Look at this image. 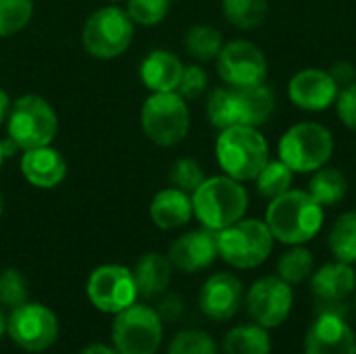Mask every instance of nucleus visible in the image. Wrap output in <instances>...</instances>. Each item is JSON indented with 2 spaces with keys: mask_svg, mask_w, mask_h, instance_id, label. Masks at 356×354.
<instances>
[{
  "mask_svg": "<svg viewBox=\"0 0 356 354\" xmlns=\"http://www.w3.org/2000/svg\"><path fill=\"white\" fill-rule=\"evenodd\" d=\"M325 211L307 190H288L286 194L269 200L265 223L275 242L286 246L307 244L323 230Z\"/></svg>",
  "mask_w": 356,
  "mask_h": 354,
  "instance_id": "f257e3e1",
  "label": "nucleus"
},
{
  "mask_svg": "<svg viewBox=\"0 0 356 354\" xmlns=\"http://www.w3.org/2000/svg\"><path fill=\"white\" fill-rule=\"evenodd\" d=\"M248 192L242 182L229 175H213L207 177L192 192V209L194 217L202 227L221 232L236 221L244 219L248 211Z\"/></svg>",
  "mask_w": 356,
  "mask_h": 354,
  "instance_id": "f03ea898",
  "label": "nucleus"
},
{
  "mask_svg": "<svg viewBox=\"0 0 356 354\" xmlns=\"http://www.w3.org/2000/svg\"><path fill=\"white\" fill-rule=\"evenodd\" d=\"M215 156L223 173L242 184L254 182L271 159L267 138L259 127L250 125H232L221 129L215 142Z\"/></svg>",
  "mask_w": 356,
  "mask_h": 354,
  "instance_id": "7ed1b4c3",
  "label": "nucleus"
},
{
  "mask_svg": "<svg viewBox=\"0 0 356 354\" xmlns=\"http://www.w3.org/2000/svg\"><path fill=\"white\" fill-rule=\"evenodd\" d=\"M334 134L317 121H300L288 127L280 142L277 152L294 173H313L330 163L334 156Z\"/></svg>",
  "mask_w": 356,
  "mask_h": 354,
  "instance_id": "20e7f679",
  "label": "nucleus"
},
{
  "mask_svg": "<svg viewBox=\"0 0 356 354\" xmlns=\"http://www.w3.org/2000/svg\"><path fill=\"white\" fill-rule=\"evenodd\" d=\"M275 238L265 219H240L234 225L217 232L219 257L236 269L261 267L273 252Z\"/></svg>",
  "mask_w": 356,
  "mask_h": 354,
  "instance_id": "39448f33",
  "label": "nucleus"
},
{
  "mask_svg": "<svg viewBox=\"0 0 356 354\" xmlns=\"http://www.w3.org/2000/svg\"><path fill=\"white\" fill-rule=\"evenodd\" d=\"M6 119L8 140H13L21 150L48 146L58 131V119L54 108L38 94H25L10 102Z\"/></svg>",
  "mask_w": 356,
  "mask_h": 354,
  "instance_id": "423d86ee",
  "label": "nucleus"
},
{
  "mask_svg": "<svg viewBox=\"0 0 356 354\" xmlns=\"http://www.w3.org/2000/svg\"><path fill=\"white\" fill-rule=\"evenodd\" d=\"M144 136L159 146H175L190 131V108L179 92H152L142 106Z\"/></svg>",
  "mask_w": 356,
  "mask_h": 354,
  "instance_id": "0eeeda50",
  "label": "nucleus"
},
{
  "mask_svg": "<svg viewBox=\"0 0 356 354\" xmlns=\"http://www.w3.org/2000/svg\"><path fill=\"white\" fill-rule=\"evenodd\" d=\"M111 340L119 354H156L163 342V319L156 309L134 303L115 315Z\"/></svg>",
  "mask_w": 356,
  "mask_h": 354,
  "instance_id": "6e6552de",
  "label": "nucleus"
},
{
  "mask_svg": "<svg viewBox=\"0 0 356 354\" xmlns=\"http://www.w3.org/2000/svg\"><path fill=\"white\" fill-rule=\"evenodd\" d=\"M134 40V21L119 6H102L94 10L81 29L83 48L96 58L121 56Z\"/></svg>",
  "mask_w": 356,
  "mask_h": 354,
  "instance_id": "1a4fd4ad",
  "label": "nucleus"
},
{
  "mask_svg": "<svg viewBox=\"0 0 356 354\" xmlns=\"http://www.w3.org/2000/svg\"><path fill=\"white\" fill-rule=\"evenodd\" d=\"M6 334L21 351L44 353L58 338V319L48 307L25 303L6 317Z\"/></svg>",
  "mask_w": 356,
  "mask_h": 354,
  "instance_id": "9d476101",
  "label": "nucleus"
},
{
  "mask_svg": "<svg viewBox=\"0 0 356 354\" xmlns=\"http://www.w3.org/2000/svg\"><path fill=\"white\" fill-rule=\"evenodd\" d=\"M86 294L90 303L102 311L117 315L138 300V286L134 271L123 265H100L96 267L86 284Z\"/></svg>",
  "mask_w": 356,
  "mask_h": 354,
  "instance_id": "9b49d317",
  "label": "nucleus"
},
{
  "mask_svg": "<svg viewBox=\"0 0 356 354\" xmlns=\"http://www.w3.org/2000/svg\"><path fill=\"white\" fill-rule=\"evenodd\" d=\"M217 61V73L232 88L257 86L267 81L269 63L265 52L250 40H232L223 44Z\"/></svg>",
  "mask_w": 356,
  "mask_h": 354,
  "instance_id": "f8f14e48",
  "label": "nucleus"
},
{
  "mask_svg": "<svg viewBox=\"0 0 356 354\" xmlns=\"http://www.w3.org/2000/svg\"><path fill=\"white\" fill-rule=\"evenodd\" d=\"M244 305L254 323L273 330L288 321L294 307V292L282 277L265 275L248 288Z\"/></svg>",
  "mask_w": 356,
  "mask_h": 354,
  "instance_id": "ddd939ff",
  "label": "nucleus"
},
{
  "mask_svg": "<svg viewBox=\"0 0 356 354\" xmlns=\"http://www.w3.org/2000/svg\"><path fill=\"white\" fill-rule=\"evenodd\" d=\"M309 282L315 294L317 313H336L348 317V298L356 292V271L353 265L334 259L332 263L315 269Z\"/></svg>",
  "mask_w": 356,
  "mask_h": 354,
  "instance_id": "4468645a",
  "label": "nucleus"
},
{
  "mask_svg": "<svg viewBox=\"0 0 356 354\" xmlns=\"http://www.w3.org/2000/svg\"><path fill=\"white\" fill-rule=\"evenodd\" d=\"M340 86L334 81L327 69L307 67L292 75L288 81L290 102L307 113H321L336 104Z\"/></svg>",
  "mask_w": 356,
  "mask_h": 354,
  "instance_id": "2eb2a0df",
  "label": "nucleus"
},
{
  "mask_svg": "<svg viewBox=\"0 0 356 354\" xmlns=\"http://www.w3.org/2000/svg\"><path fill=\"white\" fill-rule=\"evenodd\" d=\"M244 284L229 271L211 275L198 294L200 311L213 321H229L244 305Z\"/></svg>",
  "mask_w": 356,
  "mask_h": 354,
  "instance_id": "dca6fc26",
  "label": "nucleus"
},
{
  "mask_svg": "<svg viewBox=\"0 0 356 354\" xmlns=\"http://www.w3.org/2000/svg\"><path fill=\"white\" fill-rule=\"evenodd\" d=\"M336 313H317L305 338V354H356V334Z\"/></svg>",
  "mask_w": 356,
  "mask_h": 354,
  "instance_id": "f3484780",
  "label": "nucleus"
},
{
  "mask_svg": "<svg viewBox=\"0 0 356 354\" xmlns=\"http://www.w3.org/2000/svg\"><path fill=\"white\" fill-rule=\"evenodd\" d=\"M169 261L173 269L184 273H196L215 263L219 257L217 232L213 230H192L179 236L169 248Z\"/></svg>",
  "mask_w": 356,
  "mask_h": 354,
  "instance_id": "a211bd4d",
  "label": "nucleus"
},
{
  "mask_svg": "<svg viewBox=\"0 0 356 354\" xmlns=\"http://www.w3.org/2000/svg\"><path fill=\"white\" fill-rule=\"evenodd\" d=\"M234 94V117L236 125H250L261 127L265 125L277 106V96L271 86L257 83L244 88H232Z\"/></svg>",
  "mask_w": 356,
  "mask_h": 354,
  "instance_id": "6ab92c4d",
  "label": "nucleus"
},
{
  "mask_svg": "<svg viewBox=\"0 0 356 354\" xmlns=\"http://www.w3.org/2000/svg\"><path fill=\"white\" fill-rule=\"evenodd\" d=\"M21 173L31 186L40 190H52L67 177V161L50 144L40 148H29L23 150Z\"/></svg>",
  "mask_w": 356,
  "mask_h": 354,
  "instance_id": "aec40b11",
  "label": "nucleus"
},
{
  "mask_svg": "<svg viewBox=\"0 0 356 354\" xmlns=\"http://www.w3.org/2000/svg\"><path fill=\"white\" fill-rule=\"evenodd\" d=\"M184 63L171 50H152L140 65V79L150 92H177Z\"/></svg>",
  "mask_w": 356,
  "mask_h": 354,
  "instance_id": "412c9836",
  "label": "nucleus"
},
{
  "mask_svg": "<svg viewBox=\"0 0 356 354\" xmlns=\"http://www.w3.org/2000/svg\"><path fill=\"white\" fill-rule=\"evenodd\" d=\"M194 217L192 194L179 188H165L154 194L150 202V219L161 230L184 227Z\"/></svg>",
  "mask_w": 356,
  "mask_h": 354,
  "instance_id": "4be33fe9",
  "label": "nucleus"
},
{
  "mask_svg": "<svg viewBox=\"0 0 356 354\" xmlns=\"http://www.w3.org/2000/svg\"><path fill=\"white\" fill-rule=\"evenodd\" d=\"M171 273H173V265L167 255L161 252L142 255L134 267L138 294L144 298H154L165 294L171 284Z\"/></svg>",
  "mask_w": 356,
  "mask_h": 354,
  "instance_id": "5701e85b",
  "label": "nucleus"
},
{
  "mask_svg": "<svg viewBox=\"0 0 356 354\" xmlns=\"http://www.w3.org/2000/svg\"><path fill=\"white\" fill-rule=\"evenodd\" d=\"M225 354H271L269 330L259 323H240L223 338Z\"/></svg>",
  "mask_w": 356,
  "mask_h": 354,
  "instance_id": "b1692460",
  "label": "nucleus"
},
{
  "mask_svg": "<svg viewBox=\"0 0 356 354\" xmlns=\"http://www.w3.org/2000/svg\"><path fill=\"white\" fill-rule=\"evenodd\" d=\"M323 209L325 207H336L342 202L348 194V179L338 167H321L311 173L309 190H307Z\"/></svg>",
  "mask_w": 356,
  "mask_h": 354,
  "instance_id": "393cba45",
  "label": "nucleus"
},
{
  "mask_svg": "<svg viewBox=\"0 0 356 354\" xmlns=\"http://www.w3.org/2000/svg\"><path fill=\"white\" fill-rule=\"evenodd\" d=\"M327 246L336 261L355 265L356 263V211L342 213L327 234Z\"/></svg>",
  "mask_w": 356,
  "mask_h": 354,
  "instance_id": "a878e982",
  "label": "nucleus"
},
{
  "mask_svg": "<svg viewBox=\"0 0 356 354\" xmlns=\"http://www.w3.org/2000/svg\"><path fill=\"white\" fill-rule=\"evenodd\" d=\"M221 10L229 25L242 31H252V29H259L267 21L269 2L267 0H223Z\"/></svg>",
  "mask_w": 356,
  "mask_h": 354,
  "instance_id": "bb28decb",
  "label": "nucleus"
},
{
  "mask_svg": "<svg viewBox=\"0 0 356 354\" xmlns=\"http://www.w3.org/2000/svg\"><path fill=\"white\" fill-rule=\"evenodd\" d=\"M223 33L213 27V25H204V23H198V25H192L186 35H184V46H186V52L200 61V63H207V61H215L223 48Z\"/></svg>",
  "mask_w": 356,
  "mask_h": 354,
  "instance_id": "cd10ccee",
  "label": "nucleus"
},
{
  "mask_svg": "<svg viewBox=\"0 0 356 354\" xmlns=\"http://www.w3.org/2000/svg\"><path fill=\"white\" fill-rule=\"evenodd\" d=\"M315 271V257L305 246H290L277 261V277H282L290 286H300L311 280Z\"/></svg>",
  "mask_w": 356,
  "mask_h": 354,
  "instance_id": "c85d7f7f",
  "label": "nucleus"
},
{
  "mask_svg": "<svg viewBox=\"0 0 356 354\" xmlns=\"http://www.w3.org/2000/svg\"><path fill=\"white\" fill-rule=\"evenodd\" d=\"M254 184H257V192L263 198L273 200L286 194L288 190H292L294 171L282 159H269L267 165L261 169V173L254 177Z\"/></svg>",
  "mask_w": 356,
  "mask_h": 354,
  "instance_id": "c756f323",
  "label": "nucleus"
},
{
  "mask_svg": "<svg viewBox=\"0 0 356 354\" xmlns=\"http://www.w3.org/2000/svg\"><path fill=\"white\" fill-rule=\"evenodd\" d=\"M207 117H209V123L213 127H217L219 131L236 125L232 86H219V88L211 90V94L207 98Z\"/></svg>",
  "mask_w": 356,
  "mask_h": 354,
  "instance_id": "7c9ffc66",
  "label": "nucleus"
},
{
  "mask_svg": "<svg viewBox=\"0 0 356 354\" xmlns=\"http://www.w3.org/2000/svg\"><path fill=\"white\" fill-rule=\"evenodd\" d=\"M33 17V0H0V38H8Z\"/></svg>",
  "mask_w": 356,
  "mask_h": 354,
  "instance_id": "2f4dec72",
  "label": "nucleus"
},
{
  "mask_svg": "<svg viewBox=\"0 0 356 354\" xmlns=\"http://www.w3.org/2000/svg\"><path fill=\"white\" fill-rule=\"evenodd\" d=\"M167 354H217V344L207 332L184 330L169 342Z\"/></svg>",
  "mask_w": 356,
  "mask_h": 354,
  "instance_id": "473e14b6",
  "label": "nucleus"
},
{
  "mask_svg": "<svg viewBox=\"0 0 356 354\" xmlns=\"http://www.w3.org/2000/svg\"><path fill=\"white\" fill-rule=\"evenodd\" d=\"M29 296V286L25 275L19 269H4L0 273V305L10 311L25 305Z\"/></svg>",
  "mask_w": 356,
  "mask_h": 354,
  "instance_id": "72a5a7b5",
  "label": "nucleus"
},
{
  "mask_svg": "<svg viewBox=\"0 0 356 354\" xmlns=\"http://www.w3.org/2000/svg\"><path fill=\"white\" fill-rule=\"evenodd\" d=\"M171 0H127V15L134 23L152 27L159 25L169 13Z\"/></svg>",
  "mask_w": 356,
  "mask_h": 354,
  "instance_id": "f704fd0d",
  "label": "nucleus"
},
{
  "mask_svg": "<svg viewBox=\"0 0 356 354\" xmlns=\"http://www.w3.org/2000/svg\"><path fill=\"white\" fill-rule=\"evenodd\" d=\"M169 179H171L173 188H179V190L192 194L207 179V175H204L198 161H194V159H177L171 165Z\"/></svg>",
  "mask_w": 356,
  "mask_h": 354,
  "instance_id": "c9c22d12",
  "label": "nucleus"
},
{
  "mask_svg": "<svg viewBox=\"0 0 356 354\" xmlns=\"http://www.w3.org/2000/svg\"><path fill=\"white\" fill-rule=\"evenodd\" d=\"M209 90V73L200 65H188L184 67L181 81L177 86V92L186 100H196Z\"/></svg>",
  "mask_w": 356,
  "mask_h": 354,
  "instance_id": "e433bc0d",
  "label": "nucleus"
},
{
  "mask_svg": "<svg viewBox=\"0 0 356 354\" xmlns=\"http://www.w3.org/2000/svg\"><path fill=\"white\" fill-rule=\"evenodd\" d=\"M336 113L340 117V121L356 134V81L342 88L338 98H336Z\"/></svg>",
  "mask_w": 356,
  "mask_h": 354,
  "instance_id": "4c0bfd02",
  "label": "nucleus"
},
{
  "mask_svg": "<svg viewBox=\"0 0 356 354\" xmlns=\"http://www.w3.org/2000/svg\"><path fill=\"white\" fill-rule=\"evenodd\" d=\"M186 311L184 298L179 294H165L156 307V313L163 321H177Z\"/></svg>",
  "mask_w": 356,
  "mask_h": 354,
  "instance_id": "58836bf2",
  "label": "nucleus"
},
{
  "mask_svg": "<svg viewBox=\"0 0 356 354\" xmlns=\"http://www.w3.org/2000/svg\"><path fill=\"white\" fill-rule=\"evenodd\" d=\"M327 71L334 77V81L340 86V90L356 81V67L350 61H336Z\"/></svg>",
  "mask_w": 356,
  "mask_h": 354,
  "instance_id": "ea45409f",
  "label": "nucleus"
},
{
  "mask_svg": "<svg viewBox=\"0 0 356 354\" xmlns=\"http://www.w3.org/2000/svg\"><path fill=\"white\" fill-rule=\"evenodd\" d=\"M79 354H119L115 348H111V346H104V344H90V346H86L83 351Z\"/></svg>",
  "mask_w": 356,
  "mask_h": 354,
  "instance_id": "a19ab883",
  "label": "nucleus"
},
{
  "mask_svg": "<svg viewBox=\"0 0 356 354\" xmlns=\"http://www.w3.org/2000/svg\"><path fill=\"white\" fill-rule=\"evenodd\" d=\"M8 111H10V98L4 90H0V123L8 117Z\"/></svg>",
  "mask_w": 356,
  "mask_h": 354,
  "instance_id": "79ce46f5",
  "label": "nucleus"
},
{
  "mask_svg": "<svg viewBox=\"0 0 356 354\" xmlns=\"http://www.w3.org/2000/svg\"><path fill=\"white\" fill-rule=\"evenodd\" d=\"M6 334V315L2 313V309H0V338Z\"/></svg>",
  "mask_w": 356,
  "mask_h": 354,
  "instance_id": "37998d69",
  "label": "nucleus"
},
{
  "mask_svg": "<svg viewBox=\"0 0 356 354\" xmlns=\"http://www.w3.org/2000/svg\"><path fill=\"white\" fill-rule=\"evenodd\" d=\"M2 161H4V150H2V140H0V167H2Z\"/></svg>",
  "mask_w": 356,
  "mask_h": 354,
  "instance_id": "c03bdc74",
  "label": "nucleus"
},
{
  "mask_svg": "<svg viewBox=\"0 0 356 354\" xmlns=\"http://www.w3.org/2000/svg\"><path fill=\"white\" fill-rule=\"evenodd\" d=\"M2 209H4V200H2V192H0V215H2Z\"/></svg>",
  "mask_w": 356,
  "mask_h": 354,
  "instance_id": "a18cd8bd",
  "label": "nucleus"
},
{
  "mask_svg": "<svg viewBox=\"0 0 356 354\" xmlns=\"http://www.w3.org/2000/svg\"><path fill=\"white\" fill-rule=\"evenodd\" d=\"M355 305H356V292H355Z\"/></svg>",
  "mask_w": 356,
  "mask_h": 354,
  "instance_id": "49530a36",
  "label": "nucleus"
}]
</instances>
